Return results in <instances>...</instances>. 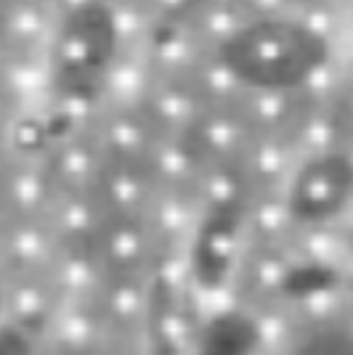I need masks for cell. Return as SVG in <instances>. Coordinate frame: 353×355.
Listing matches in <instances>:
<instances>
[{"label":"cell","instance_id":"6da1fadb","mask_svg":"<svg viewBox=\"0 0 353 355\" xmlns=\"http://www.w3.org/2000/svg\"><path fill=\"white\" fill-rule=\"evenodd\" d=\"M329 59L327 40L309 19L252 16L221 43V64L236 83L265 93L309 85Z\"/></svg>","mask_w":353,"mask_h":355},{"label":"cell","instance_id":"277c9868","mask_svg":"<svg viewBox=\"0 0 353 355\" xmlns=\"http://www.w3.org/2000/svg\"><path fill=\"white\" fill-rule=\"evenodd\" d=\"M192 350L194 355H261L263 329L250 311L226 305L207 318Z\"/></svg>","mask_w":353,"mask_h":355},{"label":"cell","instance_id":"3957f363","mask_svg":"<svg viewBox=\"0 0 353 355\" xmlns=\"http://www.w3.org/2000/svg\"><path fill=\"white\" fill-rule=\"evenodd\" d=\"M242 236V212L231 202H221L207 212L194 236V276L205 289H221L236 260Z\"/></svg>","mask_w":353,"mask_h":355},{"label":"cell","instance_id":"7a4b0ae2","mask_svg":"<svg viewBox=\"0 0 353 355\" xmlns=\"http://www.w3.org/2000/svg\"><path fill=\"white\" fill-rule=\"evenodd\" d=\"M353 196V159L340 151L316 154L295 173L287 209L295 223H329Z\"/></svg>","mask_w":353,"mask_h":355},{"label":"cell","instance_id":"5b68a950","mask_svg":"<svg viewBox=\"0 0 353 355\" xmlns=\"http://www.w3.org/2000/svg\"><path fill=\"white\" fill-rule=\"evenodd\" d=\"M144 355H194L181 334V326L173 313V302L165 289H157L151 297V308L147 318V347Z\"/></svg>","mask_w":353,"mask_h":355}]
</instances>
